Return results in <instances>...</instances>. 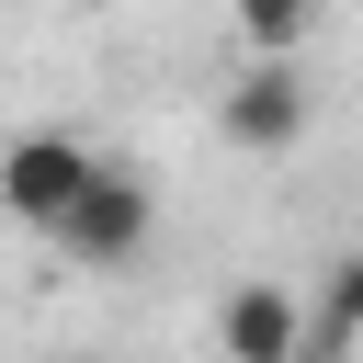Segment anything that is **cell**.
<instances>
[{"label": "cell", "mask_w": 363, "mask_h": 363, "mask_svg": "<svg viewBox=\"0 0 363 363\" xmlns=\"http://www.w3.org/2000/svg\"><path fill=\"white\" fill-rule=\"evenodd\" d=\"M352 329H363V261H329L318 318H306V363H340V352H352Z\"/></svg>", "instance_id": "8992f818"}, {"label": "cell", "mask_w": 363, "mask_h": 363, "mask_svg": "<svg viewBox=\"0 0 363 363\" xmlns=\"http://www.w3.org/2000/svg\"><path fill=\"white\" fill-rule=\"evenodd\" d=\"M91 136H68V125H34V136H11L0 147V216L11 227H34V238H57V216L91 193Z\"/></svg>", "instance_id": "7a4b0ae2"}, {"label": "cell", "mask_w": 363, "mask_h": 363, "mask_svg": "<svg viewBox=\"0 0 363 363\" xmlns=\"http://www.w3.org/2000/svg\"><path fill=\"white\" fill-rule=\"evenodd\" d=\"M216 125H227V147L284 159V147L306 136V79H295V68H238V79L216 91Z\"/></svg>", "instance_id": "277c9868"}, {"label": "cell", "mask_w": 363, "mask_h": 363, "mask_svg": "<svg viewBox=\"0 0 363 363\" xmlns=\"http://www.w3.org/2000/svg\"><path fill=\"white\" fill-rule=\"evenodd\" d=\"M147 238H159V204H147V182L102 159V170H91V193L57 216V238H45V250H57V261H79V272H125Z\"/></svg>", "instance_id": "6da1fadb"}, {"label": "cell", "mask_w": 363, "mask_h": 363, "mask_svg": "<svg viewBox=\"0 0 363 363\" xmlns=\"http://www.w3.org/2000/svg\"><path fill=\"white\" fill-rule=\"evenodd\" d=\"M306 34H318L306 0H238V45H250V68H295Z\"/></svg>", "instance_id": "5b68a950"}, {"label": "cell", "mask_w": 363, "mask_h": 363, "mask_svg": "<svg viewBox=\"0 0 363 363\" xmlns=\"http://www.w3.org/2000/svg\"><path fill=\"white\" fill-rule=\"evenodd\" d=\"M216 352H227V363H306V306H295V284H284V272L227 284V306H216Z\"/></svg>", "instance_id": "3957f363"}]
</instances>
